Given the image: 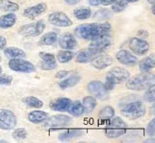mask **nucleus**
I'll use <instances>...</instances> for the list:
<instances>
[{
  "label": "nucleus",
  "instance_id": "nucleus-3",
  "mask_svg": "<svg viewBox=\"0 0 155 143\" xmlns=\"http://www.w3.org/2000/svg\"><path fill=\"white\" fill-rule=\"evenodd\" d=\"M129 78H130L129 71H127L124 68L115 67V68H114L113 70H111L107 73L106 79H105V83L104 84L105 85L107 90L110 91V90H112L114 87V85H116L118 83H124Z\"/></svg>",
  "mask_w": 155,
  "mask_h": 143
},
{
  "label": "nucleus",
  "instance_id": "nucleus-10",
  "mask_svg": "<svg viewBox=\"0 0 155 143\" xmlns=\"http://www.w3.org/2000/svg\"><path fill=\"white\" fill-rule=\"evenodd\" d=\"M72 123V119L66 115H54L46 118L45 121V127L49 129H60L68 126Z\"/></svg>",
  "mask_w": 155,
  "mask_h": 143
},
{
  "label": "nucleus",
  "instance_id": "nucleus-31",
  "mask_svg": "<svg viewBox=\"0 0 155 143\" xmlns=\"http://www.w3.org/2000/svg\"><path fill=\"white\" fill-rule=\"evenodd\" d=\"M92 15V11L90 8H86V7H81V8H77L74 10V15L75 16V18H77L78 20H84L87 19L91 16Z\"/></svg>",
  "mask_w": 155,
  "mask_h": 143
},
{
  "label": "nucleus",
  "instance_id": "nucleus-5",
  "mask_svg": "<svg viewBox=\"0 0 155 143\" xmlns=\"http://www.w3.org/2000/svg\"><path fill=\"white\" fill-rule=\"evenodd\" d=\"M145 112V105L140 101L130 102L122 109V114L129 120H137L142 118L144 116Z\"/></svg>",
  "mask_w": 155,
  "mask_h": 143
},
{
  "label": "nucleus",
  "instance_id": "nucleus-35",
  "mask_svg": "<svg viewBox=\"0 0 155 143\" xmlns=\"http://www.w3.org/2000/svg\"><path fill=\"white\" fill-rule=\"evenodd\" d=\"M143 100L147 102H155V85H152L148 89L143 95Z\"/></svg>",
  "mask_w": 155,
  "mask_h": 143
},
{
  "label": "nucleus",
  "instance_id": "nucleus-25",
  "mask_svg": "<svg viewBox=\"0 0 155 143\" xmlns=\"http://www.w3.org/2000/svg\"><path fill=\"white\" fill-rule=\"evenodd\" d=\"M67 111L70 114H72L74 117H79L84 113V108L83 106V103L78 101L71 103Z\"/></svg>",
  "mask_w": 155,
  "mask_h": 143
},
{
  "label": "nucleus",
  "instance_id": "nucleus-30",
  "mask_svg": "<svg viewBox=\"0 0 155 143\" xmlns=\"http://www.w3.org/2000/svg\"><path fill=\"white\" fill-rule=\"evenodd\" d=\"M0 8L5 12H15L19 9L18 4L10 0H0Z\"/></svg>",
  "mask_w": 155,
  "mask_h": 143
},
{
  "label": "nucleus",
  "instance_id": "nucleus-9",
  "mask_svg": "<svg viewBox=\"0 0 155 143\" xmlns=\"http://www.w3.org/2000/svg\"><path fill=\"white\" fill-rule=\"evenodd\" d=\"M17 123L15 113L6 109H0V129L4 131L13 130Z\"/></svg>",
  "mask_w": 155,
  "mask_h": 143
},
{
  "label": "nucleus",
  "instance_id": "nucleus-11",
  "mask_svg": "<svg viewBox=\"0 0 155 143\" xmlns=\"http://www.w3.org/2000/svg\"><path fill=\"white\" fill-rule=\"evenodd\" d=\"M48 21L51 24L57 27H68L73 24L72 20L63 12H54L50 14Z\"/></svg>",
  "mask_w": 155,
  "mask_h": 143
},
{
  "label": "nucleus",
  "instance_id": "nucleus-36",
  "mask_svg": "<svg viewBox=\"0 0 155 143\" xmlns=\"http://www.w3.org/2000/svg\"><path fill=\"white\" fill-rule=\"evenodd\" d=\"M26 136H27V132H26L25 129H24V128H17L13 132V138L16 141L24 140L26 138Z\"/></svg>",
  "mask_w": 155,
  "mask_h": 143
},
{
  "label": "nucleus",
  "instance_id": "nucleus-40",
  "mask_svg": "<svg viewBox=\"0 0 155 143\" xmlns=\"http://www.w3.org/2000/svg\"><path fill=\"white\" fill-rule=\"evenodd\" d=\"M68 73H69V72H67V71H61V72H58L55 74V77L56 78H64L65 76H67Z\"/></svg>",
  "mask_w": 155,
  "mask_h": 143
},
{
  "label": "nucleus",
  "instance_id": "nucleus-39",
  "mask_svg": "<svg viewBox=\"0 0 155 143\" xmlns=\"http://www.w3.org/2000/svg\"><path fill=\"white\" fill-rule=\"evenodd\" d=\"M146 132L149 136L154 137L155 135V119H153L147 126Z\"/></svg>",
  "mask_w": 155,
  "mask_h": 143
},
{
  "label": "nucleus",
  "instance_id": "nucleus-33",
  "mask_svg": "<svg viewBox=\"0 0 155 143\" xmlns=\"http://www.w3.org/2000/svg\"><path fill=\"white\" fill-rule=\"evenodd\" d=\"M24 102L28 106V107H31V108H35V109H39V108H42L43 105H44V102L37 99L36 97H34V96H29V97H26L24 99Z\"/></svg>",
  "mask_w": 155,
  "mask_h": 143
},
{
  "label": "nucleus",
  "instance_id": "nucleus-27",
  "mask_svg": "<svg viewBox=\"0 0 155 143\" xmlns=\"http://www.w3.org/2000/svg\"><path fill=\"white\" fill-rule=\"evenodd\" d=\"M96 99L93 96H86L83 100V106L84 108V112L91 113L96 107Z\"/></svg>",
  "mask_w": 155,
  "mask_h": 143
},
{
  "label": "nucleus",
  "instance_id": "nucleus-32",
  "mask_svg": "<svg viewBox=\"0 0 155 143\" xmlns=\"http://www.w3.org/2000/svg\"><path fill=\"white\" fill-rule=\"evenodd\" d=\"M74 57V54L71 50L61 51L57 54V59L62 63H65L70 62Z\"/></svg>",
  "mask_w": 155,
  "mask_h": 143
},
{
  "label": "nucleus",
  "instance_id": "nucleus-13",
  "mask_svg": "<svg viewBox=\"0 0 155 143\" xmlns=\"http://www.w3.org/2000/svg\"><path fill=\"white\" fill-rule=\"evenodd\" d=\"M111 45H112V37H111V34H107V35H103V36H100L92 40L90 47L96 49L99 53L102 54L104 51L108 50Z\"/></svg>",
  "mask_w": 155,
  "mask_h": 143
},
{
  "label": "nucleus",
  "instance_id": "nucleus-48",
  "mask_svg": "<svg viewBox=\"0 0 155 143\" xmlns=\"http://www.w3.org/2000/svg\"><path fill=\"white\" fill-rule=\"evenodd\" d=\"M2 72V68H1V66H0V73Z\"/></svg>",
  "mask_w": 155,
  "mask_h": 143
},
{
  "label": "nucleus",
  "instance_id": "nucleus-47",
  "mask_svg": "<svg viewBox=\"0 0 155 143\" xmlns=\"http://www.w3.org/2000/svg\"><path fill=\"white\" fill-rule=\"evenodd\" d=\"M145 142H154V140H150V141H146Z\"/></svg>",
  "mask_w": 155,
  "mask_h": 143
},
{
  "label": "nucleus",
  "instance_id": "nucleus-45",
  "mask_svg": "<svg viewBox=\"0 0 155 143\" xmlns=\"http://www.w3.org/2000/svg\"><path fill=\"white\" fill-rule=\"evenodd\" d=\"M125 1L129 4V3H135V2H138L139 0H125Z\"/></svg>",
  "mask_w": 155,
  "mask_h": 143
},
{
  "label": "nucleus",
  "instance_id": "nucleus-20",
  "mask_svg": "<svg viewBox=\"0 0 155 143\" xmlns=\"http://www.w3.org/2000/svg\"><path fill=\"white\" fill-rule=\"evenodd\" d=\"M72 103L71 100L68 98H58L56 101H54L51 106V108L54 111L56 112H65L68 110L70 104Z\"/></svg>",
  "mask_w": 155,
  "mask_h": 143
},
{
  "label": "nucleus",
  "instance_id": "nucleus-18",
  "mask_svg": "<svg viewBox=\"0 0 155 143\" xmlns=\"http://www.w3.org/2000/svg\"><path fill=\"white\" fill-rule=\"evenodd\" d=\"M39 56L42 59V63H41V68L43 70H54L57 67V63L55 61V57L54 54L50 53H44L41 52L39 53Z\"/></svg>",
  "mask_w": 155,
  "mask_h": 143
},
{
  "label": "nucleus",
  "instance_id": "nucleus-24",
  "mask_svg": "<svg viewBox=\"0 0 155 143\" xmlns=\"http://www.w3.org/2000/svg\"><path fill=\"white\" fill-rule=\"evenodd\" d=\"M48 117V114L43 111H33L28 114V120L33 123H41L44 122L46 118Z\"/></svg>",
  "mask_w": 155,
  "mask_h": 143
},
{
  "label": "nucleus",
  "instance_id": "nucleus-21",
  "mask_svg": "<svg viewBox=\"0 0 155 143\" xmlns=\"http://www.w3.org/2000/svg\"><path fill=\"white\" fill-rule=\"evenodd\" d=\"M16 22V15L14 13H8L0 17V28L6 29L12 27Z\"/></svg>",
  "mask_w": 155,
  "mask_h": 143
},
{
  "label": "nucleus",
  "instance_id": "nucleus-4",
  "mask_svg": "<svg viewBox=\"0 0 155 143\" xmlns=\"http://www.w3.org/2000/svg\"><path fill=\"white\" fill-rule=\"evenodd\" d=\"M127 130L126 122L119 117H112L108 120L105 128V135L109 139H116L123 136Z\"/></svg>",
  "mask_w": 155,
  "mask_h": 143
},
{
  "label": "nucleus",
  "instance_id": "nucleus-7",
  "mask_svg": "<svg viewBox=\"0 0 155 143\" xmlns=\"http://www.w3.org/2000/svg\"><path fill=\"white\" fill-rule=\"evenodd\" d=\"M8 66L11 70L18 73H32L36 71L35 65L29 61L24 60L22 58H13L8 63Z\"/></svg>",
  "mask_w": 155,
  "mask_h": 143
},
{
  "label": "nucleus",
  "instance_id": "nucleus-15",
  "mask_svg": "<svg viewBox=\"0 0 155 143\" xmlns=\"http://www.w3.org/2000/svg\"><path fill=\"white\" fill-rule=\"evenodd\" d=\"M59 45L64 50H74L77 47V41L72 34H63L59 39Z\"/></svg>",
  "mask_w": 155,
  "mask_h": 143
},
{
  "label": "nucleus",
  "instance_id": "nucleus-6",
  "mask_svg": "<svg viewBox=\"0 0 155 143\" xmlns=\"http://www.w3.org/2000/svg\"><path fill=\"white\" fill-rule=\"evenodd\" d=\"M45 29V24L43 21H37L32 24H28L23 25L19 30L18 33L25 37H35L41 34Z\"/></svg>",
  "mask_w": 155,
  "mask_h": 143
},
{
  "label": "nucleus",
  "instance_id": "nucleus-14",
  "mask_svg": "<svg viewBox=\"0 0 155 143\" xmlns=\"http://www.w3.org/2000/svg\"><path fill=\"white\" fill-rule=\"evenodd\" d=\"M101 53H99L96 49L93 48V47H90L88 49H85L84 51H81L76 58H75V61L77 63H90L92 62L95 57H97Z\"/></svg>",
  "mask_w": 155,
  "mask_h": 143
},
{
  "label": "nucleus",
  "instance_id": "nucleus-28",
  "mask_svg": "<svg viewBox=\"0 0 155 143\" xmlns=\"http://www.w3.org/2000/svg\"><path fill=\"white\" fill-rule=\"evenodd\" d=\"M80 80H81V77L79 75H72V76L66 78L65 80L62 81L59 83V87L61 89H64V90L67 89V88H70V87H73L75 84H77Z\"/></svg>",
  "mask_w": 155,
  "mask_h": 143
},
{
  "label": "nucleus",
  "instance_id": "nucleus-42",
  "mask_svg": "<svg viewBox=\"0 0 155 143\" xmlns=\"http://www.w3.org/2000/svg\"><path fill=\"white\" fill-rule=\"evenodd\" d=\"M5 45H6V40H5V38L0 35V49L5 48Z\"/></svg>",
  "mask_w": 155,
  "mask_h": 143
},
{
  "label": "nucleus",
  "instance_id": "nucleus-43",
  "mask_svg": "<svg viewBox=\"0 0 155 143\" xmlns=\"http://www.w3.org/2000/svg\"><path fill=\"white\" fill-rule=\"evenodd\" d=\"M89 4L93 6H96L101 5V0H89Z\"/></svg>",
  "mask_w": 155,
  "mask_h": 143
},
{
  "label": "nucleus",
  "instance_id": "nucleus-29",
  "mask_svg": "<svg viewBox=\"0 0 155 143\" xmlns=\"http://www.w3.org/2000/svg\"><path fill=\"white\" fill-rule=\"evenodd\" d=\"M57 41V34L54 32H49L45 34L40 39V44L43 45H52Z\"/></svg>",
  "mask_w": 155,
  "mask_h": 143
},
{
  "label": "nucleus",
  "instance_id": "nucleus-1",
  "mask_svg": "<svg viewBox=\"0 0 155 143\" xmlns=\"http://www.w3.org/2000/svg\"><path fill=\"white\" fill-rule=\"evenodd\" d=\"M111 32L112 26L109 23L83 24L74 29V34L77 37L91 41L103 35L111 34Z\"/></svg>",
  "mask_w": 155,
  "mask_h": 143
},
{
  "label": "nucleus",
  "instance_id": "nucleus-2",
  "mask_svg": "<svg viewBox=\"0 0 155 143\" xmlns=\"http://www.w3.org/2000/svg\"><path fill=\"white\" fill-rule=\"evenodd\" d=\"M155 83V76L153 73H143L126 81V88L134 91H143Z\"/></svg>",
  "mask_w": 155,
  "mask_h": 143
},
{
  "label": "nucleus",
  "instance_id": "nucleus-17",
  "mask_svg": "<svg viewBox=\"0 0 155 143\" xmlns=\"http://www.w3.org/2000/svg\"><path fill=\"white\" fill-rule=\"evenodd\" d=\"M46 9H47V5L45 3H39L35 5H33L25 9L24 15L29 19H33L41 15L43 13L46 11Z\"/></svg>",
  "mask_w": 155,
  "mask_h": 143
},
{
  "label": "nucleus",
  "instance_id": "nucleus-8",
  "mask_svg": "<svg viewBox=\"0 0 155 143\" xmlns=\"http://www.w3.org/2000/svg\"><path fill=\"white\" fill-rule=\"evenodd\" d=\"M90 94L97 100H107L109 98V91L105 85L100 81H92L87 85Z\"/></svg>",
  "mask_w": 155,
  "mask_h": 143
},
{
  "label": "nucleus",
  "instance_id": "nucleus-37",
  "mask_svg": "<svg viewBox=\"0 0 155 143\" xmlns=\"http://www.w3.org/2000/svg\"><path fill=\"white\" fill-rule=\"evenodd\" d=\"M128 6V3L125 0H117L115 3H114V5L112 6L113 10L114 12H122Z\"/></svg>",
  "mask_w": 155,
  "mask_h": 143
},
{
  "label": "nucleus",
  "instance_id": "nucleus-46",
  "mask_svg": "<svg viewBox=\"0 0 155 143\" xmlns=\"http://www.w3.org/2000/svg\"><path fill=\"white\" fill-rule=\"evenodd\" d=\"M148 2H149L150 4H152V5L154 4V0H148Z\"/></svg>",
  "mask_w": 155,
  "mask_h": 143
},
{
  "label": "nucleus",
  "instance_id": "nucleus-49",
  "mask_svg": "<svg viewBox=\"0 0 155 143\" xmlns=\"http://www.w3.org/2000/svg\"><path fill=\"white\" fill-rule=\"evenodd\" d=\"M0 61H1V56H0Z\"/></svg>",
  "mask_w": 155,
  "mask_h": 143
},
{
  "label": "nucleus",
  "instance_id": "nucleus-19",
  "mask_svg": "<svg viewBox=\"0 0 155 143\" xmlns=\"http://www.w3.org/2000/svg\"><path fill=\"white\" fill-rule=\"evenodd\" d=\"M113 63V58L107 54H99L92 61V65L96 69H104Z\"/></svg>",
  "mask_w": 155,
  "mask_h": 143
},
{
  "label": "nucleus",
  "instance_id": "nucleus-22",
  "mask_svg": "<svg viewBox=\"0 0 155 143\" xmlns=\"http://www.w3.org/2000/svg\"><path fill=\"white\" fill-rule=\"evenodd\" d=\"M155 66V56L154 54H151L150 56L143 59L140 63V70L142 73H149L153 70Z\"/></svg>",
  "mask_w": 155,
  "mask_h": 143
},
{
  "label": "nucleus",
  "instance_id": "nucleus-41",
  "mask_svg": "<svg viewBox=\"0 0 155 143\" xmlns=\"http://www.w3.org/2000/svg\"><path fill=\"white\" fill-rule=\"evenodd\" d=\"M117 0H101V5H110L114 3H115Z\"/></svg>",
  "mask_w": 155,
  "mask_h": 143
},
{
  "label": "nucleus",
  "instance_id": "nucleus-38",
  "mask_svg": "<svg viewBox=\"0 0 155 143\" xmlns=\"http://www.w3.org/2000/svg\"><path fill=\"white\" fill-rule=\"evenodd\" d=\"M12 81H13L12 76L3 74L0 73V85H9V84H11Z\"/></svg>",
  "mask_w": 155,
  "mask_h": 143
},
{
  "label": "nucleus",
  "instance_id": "nucleus-23",
  "mask_svg": "<svg viewBox=\"0 0 155 143\" xmlns=\"http://www.w3.org/2000/svg\"><path fill=\"white\" fill-rule=\"evenodd\" d=\"M83 134V131L79 130V129H72V130H68L64 132H63L62 134L59 135L58 139L61 141H71L73 139L78 138Z\"/></svg>",
  "mask_w": 155,
  "mask_h": 143
},
{
  "label": "nucleus",
  "instance_id": "nucleus-34",
  "mask_svg": "<svg viewBox=\"0 0 155 143\" xmlns=\"http://www.w3.org/2000/svg\"><path fill=\"white\" fill-rule=\"evenodd\" d=\"M115 111L113 107L111 106H106L104 109L101 110L100 113H99V118L102 121H108L110 120L112 117L114 116Z\"/></svg>",
  "mask_w": 155,
  "mask_h": 143
},
{
  "label": "nucleus",
  "instance_id": "nucleus-26",
  "mask_svg": "<svg viewBox=\"0 0 155 143\" xmlns=\"http://www.w3.org/2000/svg\"><path fill=\"white\" fill-rule=\"evenodd\" d=\"M5 54L6 57H9L11 59L13 58H23L25 56V53L17 47H8L5 49Z\"/></svg>",
  "mask_w": 155,
  "mask_h": 143
},
{
  "label": "nucleus",
  "instance_id": "nucleus-16",
  "mask_svg": "<svg viewBox=\"0 0 155 143\" xmlns=\"http://www.w3.org/2000/svg\"><path fill=\"white\" fill-rule=\"evenodd\" d=\"M116 59L119 63L124 65H134L138 63V59L131 52L121 50L116 54Z\"/></svg>",
  "mask_w": 155,
  "mask_h": 143
},
{
  "label": "nucleus",
  "instance_id": "nucleus-44",
  "mask_svg": "<svg viewBox=\"0 0 155 143\" xmlns=\"http://www.w3.org/2000/svg\"><path fill=\"white\" fill-rule=\"evenodd\" d=\"M81 0H64V2L67 4V5H75V4H78Z\"/></svg>",
  "mask_w": 155,
  "mask_h": 143
},
{
  "label": "nucleus",
  "instance_id": "nucleus-12",
  "mask_svg": "<svg viewBox=\"0 0 155 143\" xmlns=\"http://www.w3.org/2000/svg\"><path fill=\"white\" fill-rule=\"evenodd\" d=\"M129 47L134 54L138 55H143L148 53L150 50V44L145 40L140 38H132L129 43Z\"/></svg>",
  "mask_w": 155,
  "mask_h": 143
}]
</instances>
